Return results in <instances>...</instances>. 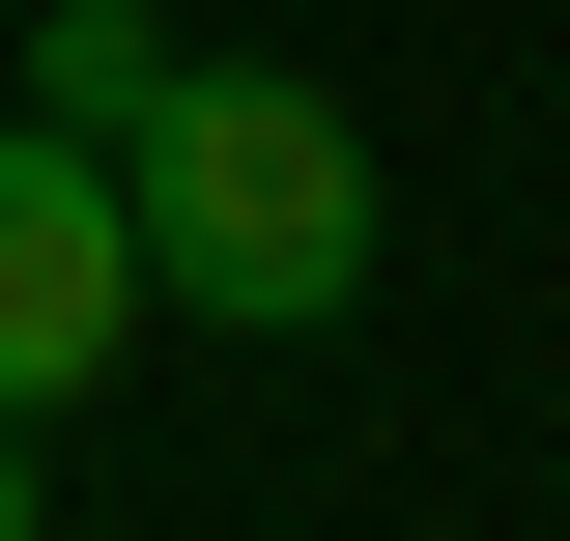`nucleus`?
I'll return each instance as SVG.
<instances>
[{"instance_id":"nucleus-2","label":"nucleus","mask_w":570,"mask_h":541,"mask_svg":"<svg viewBox=\"0 0 570 541\" xmlns=\"http://www.w3.org/2000/svg\"><path fill=\"white\" fill-rule=\"evenodd\" d=\"M142 314H171V285H142V200H115V142H86V115H0V400L58 427V400L115 371Z\"/></svg>"},{"instance_id":"nucleus-1","label":"nucleus","mask_w":570,"mask_h":541,"mask_svg":"<svg viewBox=\"0 0 570 541\" xmlns=\"http://www.w3.org/2000/svg\"><path fill=\"white\" fill-rule=\"evenodd\" d=\"M115 200H142V285L228 314V342L371 314V115L285 86V58H171V86L115 115Z\"/></svg>"},{"instance_id":"nucleus-4","label":"nucleus","mask_w":570,"mask_h":541,"mask_svg":"<svg viewBox=\"0 0 570 541\" xmlns=\"http://www.w3.org/2000/svg\"><path fill=\"white\" fill-rule=\"evenodd\" d=\"M29 513H58V456H29V400H0V541H29Z\"/></svg>"},{"instance_id":"nucleus-3","label":"nucleus","mask_w":570,"mask_h":541,"mask_svg":"<svg viewBox=\"0 0 570 541\" xmlns=\"http://www.w3.org/2000/svg\"><path fill=\"white\" fill-rule=\"evenodd\" d=\"M142 86H171V29H142V0H58V29H29V115H86V142H115Z\"/></svg>"}]
</instances>
